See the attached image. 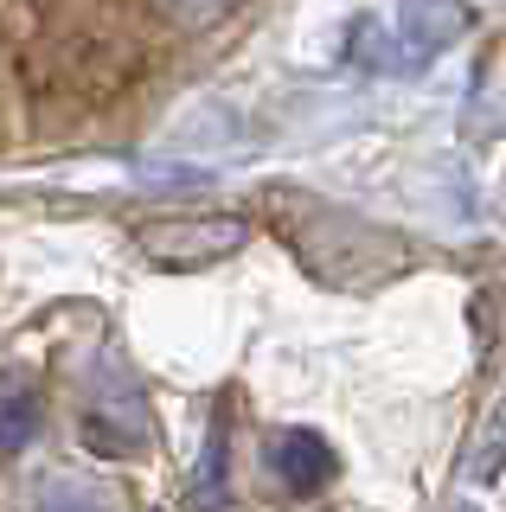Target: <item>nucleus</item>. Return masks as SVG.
<instances>
[{
  "mask_svg": "<svg viewBox=\"0 0 506 512\" xmlns=\"http://www.w3.org/2000/svg\"><path fill=\"white\" fill-rule=\"evenodd\" d=\"M33 512H109V506H103L97 487H84V480H45Z\"/></svg>",
  "mask_w": 506,
  "mask_h": 512,
  "instance_id": "nucleus-6",
  "label": "nucleus"
},
{
  "mask_svg": "<svg viewBox=\"0 0 506 512\" xmlns=\"http://www.w3.org/2000/svg\"><path fill=\"white\" fill-rule=\"evenodd\" d=\"M270 205L282 212L276 231L295 244V256H302L321 282H334V288L391 282L410 263L404 237L378 231V224H366V218H346V212H334V205H308V199H295V192H276Z\"/></svg>",
  "mask_w": 506,
  "mask_h": 512,
  "instance_id": "nucleus-1",
  "label": "nucleus"
},
{
  "mask_svg": "<svg viewBox=\"0 0 506 512\" xmlns=\"http://www.w3.org/2000/svg\"><path fill=\"white\" fill-rule=\"evenodd\" d=\"M39 416H45V410H39V397H33V391H13L7 404H0V461L20 455V448L39 436Z\"/></svg>",
  "mask_w": 506,
  "mask_h": 512,
  "instance_id": "nucleus-5",
  "label": "nucleus"
},
{
  "mask_svg": "<svg viewBox=\"0 0 506 512\" xmlns=\"http://www.w3.org/2000/svg\"><path fill=\"white\" fill-rule=\"evenodd\" d=\"M334 468H340L334 448L314 436V429H282V436H270V474L289 493H321L334 480Z\"/></svg>",
  "mask_w": 506,
  "mask_h": 512,
  "instance_id": "nucleus-4",
  "label": "nucleus"
},
{
  "mask_svg": "<svg viewBox=\"0 0 506 512\" xmlns=\"http://www.w3.org/2000/svg\"><path fill=\"white\" fill-rule=\"evenodd\" d=\"M231 7H237V0H154V13H161L167 26H180V32H199V26L225 20Z\"/></svg>",
  "mask_w": 506,
  "mask_h": 512,
  "instance_id": "nucleus-8",
  "label": "nucleus"
},
{
  "mask_svg": "<svg viewBox=\"0 0 506 512\" xmlns=\"http://www.w3.org/2000/svg\"><path fill=\"white\" fill-rule=\"evenodd\" d=\"M500 468H506V397L494 404V416H487V429H481V448H474L468 474H474V480H494Z\"/></svg>",
  "mask_w": 506,
  "mask_h": 512,
  "instance_id": "nucleus-7",
  "label": "nucleus"
},
{
  "mask_svg": "<svg viewBox=\"0 0 506 512\" xmlns=\"http://www.w3.org/2000/svg\"><path fill=\"white\" fill-rule=\"evenodd\" d=\"M244 237H250V224L231 212H186V218H148L135 231V244L141 256H154L167 269H205L218 256L244 250Z\"/></svg>",
  "mask_w": 506,
  "mask_h": 512,
  "instance_id": "nucleus-2",
  "label": "nucleus"
},
{
  "mask_svg": "<svg viewBox=\"0 0 506 512\" xmlns=\"http://www.w3.org/2000/svg\"><path fill=\"white\" fill-rule=\"evenodd\" d=\"M84 442L97 448V455H135L141 442H148V397L129 384V372H116L109 365L103 378V397L84 410Z\"/></svg>",
  "mask_w": 506,
  "mask_h": 512,
  "instance_id": "nucleus-3",
  "label": "nucleus"
}]
</instances>
